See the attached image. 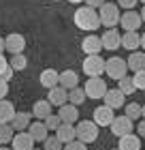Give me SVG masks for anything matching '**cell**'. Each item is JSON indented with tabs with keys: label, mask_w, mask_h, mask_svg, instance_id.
I'll return each instance as SVG.
<instances>
[{
	"label": "cell",
	"mask_w": 145,
	"mask_h": 150,
	"mask_svg": "<svg viewBox=\"0 0 145 150\" xmlns=\"http://www.w3.org/2000/svg\"><path fill=\"white\" fill-rule=\"evenodd\" d=\"M11 146H13V150H32L34 148V139L26 131H17L13 135V139H11Z\"/></svg>",
	"instance_id": "14"
},
{
	"label": "cell",
	"mask_w": 145,
	"mask_h": 150,
	"mask_svg": "<svg viewBox=\"0 0 145 150\" xmlns=\"http://www.w3.org/2000/svg\"><path fill=\"white\" fill-rule=\"evenodd\" d=\"M124 116H128L130 120H137V118H141V105L139 103H128V105H124Z\"/></svg>",
	"instance_id": "30"
},
{
	"label": "cell",
	"mask_w": 145,
	"mask_h": 150,
	"mask_svg": "<svg viewBox=\"0 0 145 150\" xmlns=\"http://www.w3.org/2000/svg\"><path fill=\"white\" fill-rule=\"evenodd\" d=\"M56 137L62 142V144L73 142L75 139V125H66V122H62V125L56 129Z\"/></svg>",
	"instance_id": "22"
},
{
	"label": "cell",
	"mask_w": 145,
	"mask_h": 150,
	"mask_svg": "<svg viewBox=\"0 0 145 150\" xmlns=\"http://www.w3.org/2000/svg\"><path fill=\"white\" fill-rule=\"evenodd\" d=\"M139 2H143V4H145V0H139Z\"/></svg>",
	"instance_id": "48"
},
{
	"label": "cell",
	"mask_w": 145,
	"mask_h": 150,
	"mask_svg": "<svg viewBox=\"0 0 145 150\" xmlns=\"http://www.w3.org/2000/svg\"><path fill=\"white\" fill-rule=\"evenodd\" d=\"M6 92H9V81L0 79V99H6Z\"/></svg>",
	"instance_id": "37"
},
{
	"label": "cell",
	"mask_w": 145,
	"mask_h": 150,
	"mask_svg": "<svg viewBox=\"0 0 145 150\" xmlns=\"http://www.w3.org/2000/svg\"><path fill=\"white\" fill-rule=\"evenodd\" d=\"M139 15H141V22L145 24V6H143V9H141V13H139Z\"/></svg>",
	"instance_id": "42"
},
{
	"label": "cell",
	"mask_w": 145,
	"mask_h": 150,
	"mask_svg": "<svg viewBox=\"0 0 145 150\" xmlns=\"http://www.w3.org/2000/svg\"><path fill=\"white\" fill-rule=\"evenodd\" d=\"M68 2H73V4H79V2H83V0H68Z\"/></svg>",
	"instance_id": "46"
},
{
	"label": "cell",
	"mask_w": 145,
	"mask_h": 150,
	"mask_svg": "<svg viewBox=\"0 0 145 150\" xmlns=\"http://www.w3.org/2000/svg\"><path fill=\"white\" fill-rule=\"evenodd\" d=\"M81 50H83L85 56H96V54H100L102 50V43H100V37L96 35H90L81 41Z\"/></svg>",
	"instance_id": "15"
},
{
	"label": "cell",
	"mask_w": 145,
	"mask_h": 150,
	"mask_svg": "<svg viewBox=\"0 0 145 150\" xmlns=\"http://www.w3.org/2000/svg\"><path fill=\"white\" fill-rule=\"evenodd\" d=\"M141 118L145 120V105H141Z\"/></svg>",
	"instance_id": "45"
},
{
	"label": "cell",
	"mask_w": 145,
	"mask_h": 150,
	"mask_svg": "<svg viewBox=\"0 0 145 150\" xmlns=\"http://www.w3.org/2000/svg\"><path fill=\"white\" fill-rule=\"evenodd\" d=\"M0 150H13V148H6V146H0Z\"/></svg>",
	"instance_id": "47"
},
{
	"label": "cell",
	"mask_w": 145,
	"mask_h": 150,
	"mask_svg": "<svg viewBox=\"0 0 145 150\" xmlns=\"http://www.w3.org/2000/svg\"><path fill=\"white\" fill-rule=\"evenodd\" d=\"M105 75H109L111 79H122V77H126V75H128L126 60H124V58H117V56L105 60Z\"/></svg>",
	"instance_id": "4"
},
{
	"label": "cell",
	"mask_w": 145,
	"mask_h": 150,
	"mask_svg": "<svg viewBox=\"0 0 145 150\" xmlns=\"http://www.w3.org/2000/svg\"><path fill=\"white\" fill-rule=\"evenodd\" d=\"M4 50L11 54H24V50H26V39H24V35H19V32H11L9 37L4 39Z\"/></svg>",
	"instance_id": "10"
},
{
	"label": "cell",
	"mask_w": 145,
	"mask_h": 150,
	"mask_svg": "<svg viewBox=\"0 0 145 150\" xmlns=\"http://www.w3.org/2000/svg\"><path fill=\"white\" fill-rule=\"evenodd\" d=\"M2 52H4V39L0 37V54H2Z\"/></svg>",
	"instance_id": "43"
},
{
	"label": "cell",
	"mask_w": 145,
	"mask_h": 150,
	"mask_svg": "<svg viewBox=\"0 0 145 150\" xmlns=\"http://www.w3.org/2000/svg\"><path fill=\"white\" fill-rule=\"evenodd\" d=\"M115 150H117V148H115Z\"/></svg>",
	"instance_id": "53"
},
{
	"label": "cell",
	"mask_w": 145,
	"mask_h": 150,
	"mask_svg": "<svg viewBox=\"0 0 145 150\" xmlns=\"http://www.w3.org/2000/svg\"><path fill=\"white\" fill-rule=\"evenodd\" d=\"M137 133H139V137H145V120L137 125Z\"/></svg>",
	"instance_id": "40"
},
{
	"label": "cell",
	"mask_w": 145,
	"mask_h": 150,
	"mask_svg": "<svg viewBox=\"0 0 145 150\" xmlns=\"http://www.w3.org/2000/svg\"><path fill=\"white\" fill-rule=\"evenodd\" d=\"M83 92H85V99H102L105 97V92H107V84H105V79H100V77H90L85 81V86H83Z\"/></svg>",
	"instance_id": "5"
},
{
	"label": "cell",
	"mask_w": 145,
	"mask_h": 150,
	"mask_svg": "<svg viewBox=\"0 0 145 150\" xmlns=\"http://www.w3.org/2000/svg\"><path fill=\"white\" fill-rule=\"evenodd\" d=\"M141 47H143V50H145V32H143V35H141Z\"/></svg>",
	"instance_id": "44"
},
{
	"label": "cell",
	"mask_w": 145,
	"mask_h": 150,
	"mask_svg": "<svg viewBox=\"0 0 145 150\" xmlns=\"http://www.w3.org/2000/svg\"><path fill=\"white\" fill-rule=\"evenodd\" d=\"M47 101H49L53 107L64 105V103H68V90H66V88H62L60 84L53 86V88H49V92H47Z\"/></svg>",
	"instance_id": "12"
},
{
	"label": "cell",
	"mask_w": 145,
	"mask_h": 150,
	"mask_svg": "<svg viewBox=\"0 0 145 150\" xmlns=\"http://www.w3.org/2000/svg\"><path fill=\"white\" fill-rule=\"evenodd\" d=\"M75 139L83 142V144H94L98 139V125L94 120H81L75 127Z\"/></svg>",
	"instance_id": "2"
},
{
	"label": "cell",
	"mask_w": 145,
	"mask_h": 150,
	"mask_svg": "<svg viewBox=\"0 0 145 150\" xmlns=\"http://www.w3.org/2000/svg\"><path fill=\"white\" fill-rule=\"evenodd\" d=\"M85 6H92V9H100L102 4H105V0H83Z\"/></svg>",
	"instance_id": "38"
},
{
	"label": "cell",
	"mask_w": 145,
	"mask_h": 150,
	"mask_svg": "<svg viewBox=\"0 0 145 150\" xmlns=\"http://www.w3.org/2000/svg\"><path fill=\"white\" fill-rule=\"evenodd\" d=\"M77 116H79L77 107L71 105V103L60 105V110H58V118H60V122H66V125H75V122H77Z\"/></svg>",
	"instance_id": "16"
},
{
	"label": "cell",
	"mask_w": 145,
	"mask_h": 150,
	"mask_svg": "<svg viewBox=\"0 0 145 150\" xmlns=\"http://www.w3.org/2000/svg\"><path fill=\"white\" fill-rule=\"evenodd\" d=\"M120 6L113 4V2H105L98 9V17H100V26H105V28H115L117 24H120Z\"/></svg>",
	"instance_id": "3"
},
{
	"label": "cell",
	"mask_w": 145,
	"mask_h": 150,
	"mask_svg": "<svg viewBox=\"0 0 145 150\" xmlns=\"http://www.w3.org/2000/svg\"><path fill=\"white\" fill-rule=\"evenodd\" d=\"M6 67H9V62H6V58L2 56V54H0V75H2V71L6 69Z\"/></svg>",
	"instance_id": "41"
},
{
	"label": "cell",
	"mask_w": 145,
	"mask_h": 150,
	"mask_svg": "<svg viewBox=\"0 0 145 150\" xmlns=\"http://www.w3.org/2000/svg\"><path fill=\"white\" fill-rule=\"evenodd\" d=\"M32 150H41V148H32Z\"/></svg>",
	"instance_id": "49"
},
{
	"label": "cell",
	"mask_w": 145,
	"mask_h": 150,
	"mask_svg": "<svg viewBox=\"0 0 145 150\" xmlns=\"http://www.w3.org/2000/svg\"><path fill=\"white\" fill-rule=\"evenodd\" d=\"M13 116H15V107H13V103L6 101V99H0V125L11 122Z\"/></svg>",
	"instance_id": "23"
},
{
	"label": "cell",
	"mask_w": 145,
	"mask_h": 150,
	"mask_svg": "<svg viewBox=\"0 0 145 150\" xmlns=\"http://www.w3.org/2000/svg\"><path fill=\"white\" fill-rule=\"evenodd\" d=\"M58 77H60V73H58L56 69H45L43 73H41V84L49 90V88L58 86Z\"/></svg>",
	"instance_id": "26"
},
{
	"label": "cell",
	"mask_w": 145,
	"mask_h": 150,
	"mask_svg": "<svg viewBox=\"0 0 145 150\" xmlns=\"http://www.w3.org/2000/svg\"><path fill=\"white\" fill-rule=\"evenodd\" d=\"M132 84H134L137 90H145V69L143 71H137L132 75Z\"/></svg>",
	"instance_id": "34"
},
{
	"label": "cell",
	"mask_w": 145,
	"mask_h": 150,
	"mask_svg": "<svg viewBox=\"0 0 145 150\" xmlns=\"http://www.w3.org/2000/svg\"><path fill=\"white\" fill-rule=\"evenodd\" d=\"M141 24H143V22H141V15H139L134 9H132V11H126V13H122V15H120V26H122L126 32H137Z\"/></svg>",
	"instance_id": "9"
},
{
	"label": "cell",
	"mask_w": 145,
	"mask_h": 150,
	"mask_svg": "<svg viewBox=\"0 0 145 150\" xmlns=\"http://www.w3.org/2000/svg\"><path fill=\"white\" fill-rule=\"evenodd\" d=\"M13 73H15V71H13L11 67H6V69L2 71V75H0V79H4V81H11V77H13Z\"/></svg>",
	"instance_id": "39"
},
{
	"label": "cell",
	"mask_w": 145,
	"mask_h": 150,
	"mask_svg": "<svg viewBox=\"0 0 145 150\" xmlns=\"http://www.w3.org/2000/svg\"><path fill=\"white\" fill-rule=\"evenodd\" d=\"M100 43H102V50L115 52L117 47H122V35L115 28H107V32L100 37Z\"/></svg>",
	"instance_id": "11"
},
{
	"label": "cell",
	"mask_w": 145,
	"mask_h": 150,
	"mask_svg": "<svg viewBox=\"0 0 145 150\" xmlns=\"http://www.w3.org/2000/svg\"><path fill=\"white\" fill-rule=\"evenodd\" d=\"M117 81H120V86H117V88H120L124 94L137 92V88H134V84H132V77H128V75H126V77H122V79H117Z\"/></svg>",
	"instance_id": "31"
},
{
	"label": "cell",
	"mask_w": 145,
	"mask_h": 150,
	"mask_svg": "<svg viewBox=\"0 0 145 150\" xmlns=\"http://www.w3.org/2000/svg\"><path fill=\"white\" fill-rule=\"evenodd\" d=\"M43 144H45V150H62V146H64L56 135H47Z\"/></svg>",
	"instance_id": "33"
},
{
	"label": "cell",
	"mask_w": 145,
	"mask_h": 150,
	"mask_svg": "<svg viewBox=\"0 0 145 150\" xmlns=\"http://www.w3.org/2000/svg\"><path fill=\"white\" fill-rule=\"evenodd\" d=\"M53 2H56V0H53Z\"/></svg>",
	"instance_id": "51"
},
{
	"label": "cell",
	"mask_w": 145,
	"mask_h": 150,
	"mask_svg": "<svg viewBox=\"0 0 145 150\" xmlns=\"http://www.w3.org/2000/svg\"><path fill=\"white\" fill-rule=\"evenodd\" d=\"M9 67L13 71H24L26 67H28V58L24 56V54H13L11 56V62H9Z\"/></svg>",
	"instance_id": "28"
},
{
	"label": "cell",
	"mask_w": 145,
	"mask_h": 150,
	"mask_svg": "<svg viewBox=\"0 0 145 150\" xmlns=\"http://www.w3.org/2000/svg\"><path fill=\"white\" fill-rule=\"evenodd\" d=\"M58 84H60L62 88H66V90H71V88L79 86V75L75 73L73 69H66V71H62V73H60Z\"/></svg>",
	"instance_id": "18"
},
{
	"label": "cell",
	"mask_w": 145,
	"mask_h": 150,
	"mask_svg": "<svg viewBox=\"0 0 145 150\" xmlns=\"http://www.w3.org/2000/svg\"><path fill=\"white\" fill-rule=\"evenodd\" d=\"M113 118H115V114H113L111 107H107V105H100V107L94 110V122L98 127H109L113 122Z\"/></svg>",
	"instance_id": "13"
},
{
	"label": "cell",
	"mask_w": 145,
	"mask_h": 150,
	"mask_svg": "<svg viewBox=\"0 0 145 150\" xmlns=\"http://www.w3.org/2000/svg\"><path fill=\"white\" fill-rule=\"evenodd\" d=\"M62 150H88V144H83V142H79V139H73V142H68V144H64Z\"/></svg>",
	"instance_id": "35"
},
{
	"label": "cell",
	"mask_w": 145,
	"mask_h": 150,
	"mask_svg": "<svg viewBox=\"0 0 145 150\" xmlns=\"http://www.w3.org/2000/svg\"><path fill=\"white\" fill-rule=\"evenodd\" d=\"M122 47H126L128 52H134L137 47H141V35L139 32H126L122 37Z\"/></svg>",
	"instance_id": "25"
},
{
	"label": "cell",
	"mask_w": 145,
	"mask_h": 150,
	"mask_svg": "<svg viewBox=\"0 0 145 150\" xmlns=\"http://www.w3.org/2000/svg\"><path fill=\"white\" fill-rule=\"evenodd\" d=\"M117 150H143V144H141V137L134 133L130 135H124L120 137V144H117Z\"/></svg>",
	"instance_id": "17"
},
{
	"label": "cell",
	"mask_w": 145,
	"mask_h": 150,
	"mask_svg": "<svg viewBox=\"0 0 145 150\" xmlns=\"http://www.w3.org/2000/svg\"><path fill=\"white\" fill-rule=\"evenodd\" d=\"M28 135H30L34 142H41V144H43L45 137H47V127L43 125V120H39V122H30V127H28Z\"/></svg>",
	"instance_id": "20"
},
{
	"label": "cell",
	"mask_w": 145,
	"mask_h": 150,
	"mask_svg": "<svg viewBox=\"0 0 145 150\" xmlns=\"http://www.w3.org/2000/svg\"><path fill=\"white\" fill-rule=\"evenodd\" d=\"M143 94H145V90H143Z\"/></svg>",
	"instance_id": "50"
},
{
	"label": "cell",
	"mask_w": 145,
	"mask_h": 150,
	"mask_svg": "<svg viewBox=\"0 0 145 150\" xmlns=\"http://www.w3.org/2000/svg\"><path fill=\"white\" fill-rule=\"evenodd\" d=\"M143 146H145V144H143Z\"/></svg>",
	"instance_id": "52"
},
{
	"label": "cell",
	"mask_w": 145,
	"mask_h": 150,
	"mask_svg": "<svg viewBox=\"0 0 145 150\" xmlns=\"http://www.w3.org/2000/svg\"><path fill=\"white\" fill-rule=\"evenodd\" d=\"M83 73L88 77H100L105 73V58H100L98 54L96 56H88L83 60Z\"/></svg>",
	"instance_id": "7"
},
{
	"label": "cell",
	"mask_w": 145,
	"mask_h": 150,
	"mask_svg": "<svg viewBox=\"0 0 145 150\" xmlns=\"http://www.w3.org/2000/svg\"><path fill=\"white\" fill-rule=\"evenodd\" d=\"M109 129H111V133L115 135V137H124V135H130L134 129V122L128 118V116H115L113 122L109 125Z\"/></svg>",
	"instance_id": "6"
},
{
	"label": "cell",
	"mask_w": 145,
	"mask_h": 150,
	"mask_svg": "<svg viewBox=\"0 0 145 150\" xmlns=\"http://www.w3.org/2000/svg\"><path fill=\"white\" fill-rule=\"evenodd\" d=\"M13 135H15V131H13V127L6 122V125H0V146L4 144H11Z\"/></svg>",
	"instance_id": "29"
},
{
	"label": "cell",
	"mask_w": 145,
	"mask_h": 150,
	"mask_svg": "<svg viewBox=\"0 0 145 150\" xmlns=\"http://www.w3.org/2000/svg\"><path fill=\"white\" fill-rule=\"evenodd\" d=\"M43 125L47 127V131H56V129L62 125V122H60V118H58V114H49V116H45V118H43Z\"/></svg>",
	"instance_id": "32"
},
{
	"label": "cell",
	"mask_w": 145,
	"mask_h": 150,
	"mask_svg": "<svg viewBox=\"0 0 145 150\" xmlns=\"http://www.w3.org/2000/svg\"><path fill=\"white\" fill-rule=\"evenodd\" d=\"M83 101H85V92H83V88H81V86H75V88L68 90V103H71V105L79 107Z\"/></svg>",
	"instance_id": "27"
},
{
	"label": "cell",
	"mask_w": 145,
	"mask_h": 150,
	"mask_svg": "<svg viewBox=\"0 0 145 150\" xmlns=\"http://www.w3.org/2000/svg\"><path fill=\"white\" fill-rule=\"evenodd\" d=\"M137 4H139V0H117V6H120V9H126V11H132Z\"/></svg>",
	"instance_id": "36"
},
{
	"label": "cell",
	"mask_w": 145,
	"mask_h": 150,
	"mask_svg": "<svg viewBox=\"0 0 145 150\" xmlns=\"http://www.w3.org/2000/svg\"><path fill=\"white\" fill-rule=\"evenodd\" d=\"M9 125L13 127V131H26V129L30 127V114L28 112H15V116L11 118Z\"/></svg>",
	"instance_id": "19"
},
{
	"label": "cell",
	"mask_w": 145,
	"mask_h": 150,
	"mask_svg": "<svg viewBox=\"0 0 145 150\" xmlns=\"http://www.w3.org/2000/svg\"><path fill=\"white\" fill-rule=\"evenodd\" d=\"M126 67H128V71H143L145 69V54L143 52H132L130 54V58L126 60Z\"/></svg>",
	"instance_id": "21"
},
{
	"label": "cell",
	"mask_w": 145,
	"mask_h": 150,
	"mask_svg": "<svg viewBox=\"0 0 145 150\" xmlns=\"http://www.w3.org/2000/svg\"><path fill=\"white\" fill-rule=\"evenodd\" d=\"M102 101H105V105L107 107H111V110H120V107L126 105V94H124L120 88H113V90H109L107 88V92H105V97H102Z\"/></svg>",
	"instance_id": "8"
},
{
	"label": "cell",
	"mask_w": 145,
	"mask_h": 150,
	"mask_svg": "<svg viewBox=\"0 0 145 150\" xmlns=\"http://www.w3.org/2000/svg\"><path fill=\"white\" fill-rule=\"evenodd\" d=\"M51 103L49 101H45V99H41V101H36V103H34V107H32V116L34 118H39V120H43L45 116H49L51 114Z\"/></svg>",
	"instance_id": "24"
},
{
	"label": "cell",
	"mask_w": 145,
	"mask_h": 150,
	"mask_svg": "<svg viewBox=\"0 0 145 150\" xmlns=\"http://www.w3.org/2000/svg\"><path fill=\"white\" fill-rule=\"evenodd\" d=\"M75 26L85 32H92L100 26V17H98V11L92 9V6H79L75 11Z\"/></svg>",
	"instance_id": "1"
}]
</instances>
